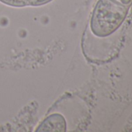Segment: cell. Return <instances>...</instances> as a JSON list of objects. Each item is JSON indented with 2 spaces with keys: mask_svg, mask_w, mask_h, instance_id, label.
Listing matches in <instances>:
<instances>
[{
  "mask_svg": "<svg viewBox=\"0 0 132 132\" xmlns=\"http://www.w3.org/2000/svg\"><path fill=\"white\" fill-rule=\"evenodd\" d=\"M131 6L123 0H98L90 20V29L98 37H106L124 22Z\"/></svg>",
  "mask_w": 132,
  "mask_h": 132,
  "instance_id": "1",
  "label": "cell"
},
{
  "mask_svg": "<svg viewBox=\"0 0 132 132\" xmlns=\"http://www.w3.org/2000/svg\"><path fill=\"white\" fill-rule=\"evenodd\" d=\"M66 130V121L64 117L58 113H54L45 118L37 127L36 131H57Z\"/></svg>",
  "mask_w": 132,
  "mask_h": 132,
  "instance_id": "2",
  "label": "cell"
},
{
  "mask_svg": "<svg viewBox=\"0 0 132 132\" xmlns=\"http://www.w3.org/2000/svg\"><path fill=\"white\" fill-rule=\"evenodd\" d=\"M0 2L12 7H24L29 6L28 0H0Z\"/></svg>",
  "mask_w": 132,
  "mask_h": 132,
  "instance_id": "3",
  "label": "cell"
},
{
  "mask_svg": "<svg viewBox=\"0 0 132 132\" xmlns=\"http://www.w3.org/2000/svg\"><path fill=\"white\" fill-rule=\"evenodd\" d=\"M53 0H28V4L31 6H40L51 3Z\"/></svg>",
  "mask_w": 132,
  "mask_h": 132,
  "instance_id": "4",
  "label": "cell"
},
{
  "mask_svg": "<svg viewBox=\"0 0 132 132\" xmlns=\"http://www.w3.org/2000/svg\"><path fill=\"white\" fill-rule=\"evenodd\" d=\"M123 1H125V2L127 3L128 4H130V5L132 6V0H123Z\"/></svg>",
  "mask_w": 132,
  "mask_h": 132,
  "instance_id": "5",
  "label": "cell"
}]
</instances>
